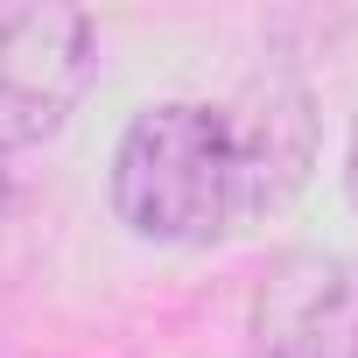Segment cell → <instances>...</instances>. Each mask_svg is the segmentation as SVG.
<instances>
[{
	"instance_id": "cell-1",
	"label": "cell",
	"mask_w": 358,
	"mask_h": 358,
	"mask_svg": "<svg viewBox=\"0 0 358 358\" xmlns=\"http://www.w3.org/2000/svg\"><path fill=\"white\" fill-rule=\"evenodd\" d=\"M113 211L155 246H211L260 225V190L225 99H162L113 148Z\"/></svg>"
},
{
	"instance_id": "cell-2",
	"label": "cell",
	"mask_w": 358,
	"mask_h": 358,
	"mask_svg": "<svg viewBox=\"0 0 358 358\" xmlns=\"http://www.w3.org/2000/svg\"><path fill=\"white\" fill-rule=\"evenodd\" d=\"M99 78V29L64 0H0V155L71 127Z\"/></svg>"
},
{
	"instance_id": "cell-3",
	"label": "cell",
	"mask_w": 358,
	"mask_h": 358,
	"mask_svg": "<svg viewBox=\"0 0 358 358\" xmlns=\"http://www.w3.org/2000/svg\"><path fill=\"white\" fill-rule=\"evenodd\" d=\"M260 358H358V260L281 253L253 288Z\"/></svg>"
},
{
	"instance_id": "cell-4",
	"label": "cell",
	"mask_w": 358,
	"mask_h": 358,
	"mask_svg": "<svg viewBox=\"0 0 358 358\" xmlns=\"http://www.w3.org/2000/svg\"><path fill=\"white\" fill-rule=\"evenodd\" d=\"M29 260V190L8 176V155H0V274H15Z\"/></svg>"
},
{
	"instance_id": "cell-5",
	"label": "cell",
	"mask_w": 358,
	"mask_h": 358,
	"mask_svg": "<svg viewBox=\"0 0 358 358\" xmlns=\"http://www.w3.org/2000/svg\"><path fill=\"white\" fill-rule=\"evenodd\" d=\"M344 197L358 211V120H351V141H344Z\"/></svg>"
}]
</instances>
